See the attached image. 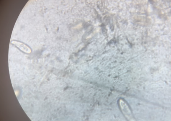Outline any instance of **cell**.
<instances>
[{
    "instance_id": "obj_1",
    "label": "cell",
    "mask_w": 171,
    "mask_h": 121,
    "mask_svg": "<svg viewBox=\"0 0 171 121\" xmlns=\"http://www.w3.org/2000/svg\"><path fill=\"white\" fill-rule=\"evenodd\" d=\"M12 43L13 45L17 46L18 48H19L20 50H22L24 52L28 53H31V51L29 47H28L27 46L25 45V44H22V43L20 42H15V41L12 42Z\"/></svg>"
}]
</instances>
